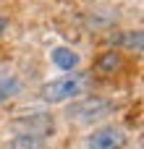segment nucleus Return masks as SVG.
Segmentation results:
<instances>
[{
  "label": "nucleus",
  "instance_id": "obj_1",
  "mask_svg": "<svg viewBox=\"0 0 144 149\" xmlns=\"http://www.w3.org/2000/svg\"><path fill=\"white\" fill-rule=\"evenodd\" d=\"M84 84H87V76L84 73L55 79V81H50V84L42 86V100L45 102H66V100H73L76 94H81Z\"/></svg>",
  "mask_w": 144,
  "mask_h": 149
},
{
  "label": "nucleus",
  "instance_id": "obj_2",
  "mask_svg": "<svg viewBox=\"0 0 144 149\" xmlns=\"http://www.w3.org/2000/svg\"><path fill=\"white\" fill-rule=\"evenodd\" d=\"M89 149H121L126 144V136H123V131L121 128H100V131H94L92 136H89Z\"/></svg>",
  "mask_w": 144,
  "mask_h": 149
},
{
  "label": "nucleus",
  "instance_id": "obj_4",
  "mask_svg": "<svg viewBox=\"0 0 144 149\" xmlns=\"http://www.w3.org/2000/svg\"><path fill=\"white\" fill-rule=\"evenodd\" d=\"M52 63H55L58 68H66V71H71V68H76V63H79V55H76L73 50H68V47H55V50H52Z\"/></svg>",
  "mask_w": 144,
  "mask_h": 149
},
{
  "label": "nucleus",
  "instance_id": "obj_6",
  "mask_svg": "<svg viewBox=\"0 0 144 149\" xmlns=\"http://www.w3.org/2000/svg\"><path fill=\"white\" fill-rule=\"evenodd\" d=\"M13 92H18V84H16L13 79H8V81H5V79H0V102H3L8 94H13Z\"/></svg>",
  "mask_w": 144,
  "mask_h": 149
},
{
  "label": "nucleus",
  "instance_id": "obj_5",
  "mask_svg": "<svg viewBox=\"0 0 144 149\" xmlns=\"http://www.w3.org/2000/svg\"><path fill=\"white\" fill-rule=\"evenodd\" d=\"M8 149H47L45 147V141H42V136H31V134H18Z\"/></svg>",
  "mask_w": 144,
  "mask_h": 149
},
{
  "label": "nucleus",
  "instance_id": "obj_7",
  "mask_svg": "<svg viewBox=\"0 0 144 149\" xmlns=\"http://www.w3.org/2000/svg\"><path fill=\"white\" fill-rule=\"evenodd\" d=\"M121 65V58L118 55H105V60L100 63V68H118Z\"/></svg>",
  "mask_w": 144,
  "mask_h": 149
},
{
  "label": "nucleus",
  "instance_id": "obj_3",
  "mask_svg": "<svg viewBox=\"0 0 144 149\" xmlns=\"http://www.w3.org/2000/svg\"><path fill=\"white\" fill-rule=\"evenodd\" d=\"M108 110H110L108 102H102V100H92V102H81V105H76V107L71 110V115H73L79 123H87V120H94V118L105 115Z\"/></svg>",
  "mask_w": 144,
  "mask_h": 149
}]
</instances>
